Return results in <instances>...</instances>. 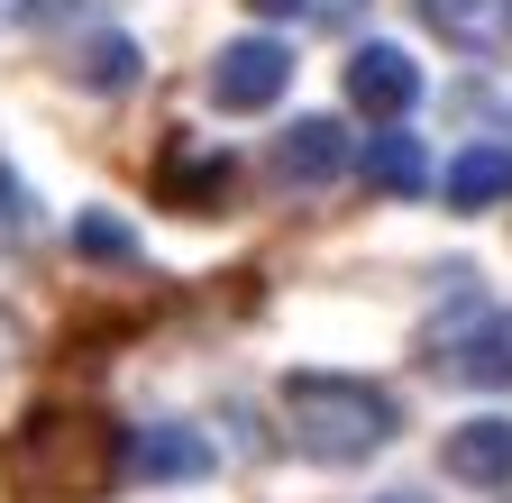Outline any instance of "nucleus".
<instances>
[{"instance_id": "nucleus-9", "label": "nucleus", "mask_w": 512, "mask_h": 503, "mask_svg": "<svg viewBox=\"0 0 512 503\" xmlns=\"http://www.w3.org/2000/svg\"><path fill=\"white\" fill-rule=\"evenodd\" d=\"M357 174L375 183V193L412 202L421 183H430V156H421V138H412V129H375V138H366V156H357Z\"/></svg>"}, {"instance_id": "nucleus-3", "label": "nucleus", "mask_w": 512, "mask_h": 503, "mask_svg": "<svg viewBox=\"0 0 512 503\" xmlns=\"http://www.w3.org/2000/svg\"><path fill=\"white\" fill-rule=\"evenodd\" d=\"M284 83H293V46H284V37H238V46L211 55V101L238 110V119H247V110H275Z\"/></svg>"}, {"instance_id": "nucleus-14", "label": "nucleus", "mask_w": 512, "mask_h": 503, "mask_svg": "<svg viewBox=\"0 0 512 503\" xmlns=\"http://www.w3.org/2000/svg\"><path fill=\"white\" fill-rule=\"evenodd\" d=\"M19 220H28V193H19V174L0 165V229H19Z\"/></svg>"}, {"instance_id": "nucleus-15", "label": "nucleus", "mask_w": 512, "mask_h": 503, "mask_svg": "<svg viewBox=\"0 0 512 503\" xmlns=\"http://www.w3.org/2000/svg\"><path fill=\"white\" fill-rule=\"evenodd\" d=\"M247 10H256V19H293L302 0H247Z\"/></svg>"}, {"instance_id": "nucleus-12", "label": "nucleus", "mask_w": 512, "mask_h": 503, "mask_svg": "<svg viewBox=\"0 0 512 503\" xmlns=\"http://www.w3.org/2000/svg\"><path fill=\"white\" fill-rule=\"evenodd\" d=\"M458 375H476V385H512V321H476V339L448 357Z\"/></svg>"}, {"instance_id": "nucleus-10", "label": "nucleus", "mask_w": 512, "mask_h": 503, "mask_svg": "<svg viewBox=\"0 0 512 503\" xmlns=\"http://www.w3.org/2000/svg\"><path fill=\"white\" fill-rule=\"evenodd\" d=\"M421 19L448 46H503L512 37V0H421Z\"/></svg>"}, {"instance_id": "nucleus-6", "label": "nucleus", "mask_w": 512, "mask_h": 503, "mask_svg": "<svg viewBox=\"0 0 512 503\" xmlns=\"http://www.w3.org/2000/svg\"><path fill=\"white\" fill-rule=\"evenodd\" d=\"M439 467L458 476V485H512V421L503 412H476L439 439Z\"/></svg>"}, {"instance_id": "nucleus-4", "label": "nucleus", "mask_w": 512, "mask_h": 503, "mask_svg": "<svg viewBox=\"0 0 512 503\" xmlns=\"http://www.w3.org/2000/svg\"><path fill=\"white\" fill-rule=\"evenodd\" d=\"M119 467L147 476V485H192V476H211V439L192 421H147V430L119 439Z\"/></svg>"}, {"instance_id": "nucleus-8", "label": "nucleus", "mask_w": 512, "mask_h": 503, "mask_svg": "<svg viewBox=\"0 0 512 503\" xmlns=\"http://www.w3.org/2000/svg\"><path fill=\"white\" fill-rule=\"evenodd\" d=\"M439 202L448 211H494V202H512V147H467L458 165L439 174Z\"/></svg>"}, {"instance_id": "nucleus-1", "label": "nucleus", "mask_w": 512, "mask_h": 503, "mask_svg": "<svg viewBox=\"0 0 512 503\" xmlns=\"http://www.w3.org/2000/svg\"><path fill=\"white\" fill-rule=\"evenodd\" d=\"M394 394L366 375H284V439L320 467H357L394 439Z\"/></svg>"}, {"instance_id": "nucleus-13", "label": "nucleus", "mask_w": 512, "mask_h": 503, "mask_svg": "<svg viewBox=\"0 0 512 503\" xmlns=\"http://www.w3.org/2000/svg\"><path fill=\"white\" fill-rule=\"evenodd\" d=\"M74 247H83L92 266H128V257H138V238H128L110 211H83V220H74Z\"/></svg>"}, {"instance_id": "nucleus-5", "label": "nucleus", "mask_w": 512, "mask_h": 503, "mask_svg": "<svg viewBox=\"0 0 512 503\" xmlns=\"http://www.w3.org/2000/svg\"><path fill=\"white\" fill-rule=\"evenodd\" d=\"M348 101H357L366 119H403V110L421 101V65H412L403 46H384V37H375V46L348 55Z\"/></svg>"}, {"instance_id": "nucleus-16", "label": "nucleus", "mask_w": 512, "mask_h": 503, "mask_svg": "<svg viewBox=\"0 0 512 503\" xmlns=\"http://www.w3.org/2000/svg\"><path fill=\"white\" fill-rule=\"evenodd\" d=\"M19 357V321H10V311H0V366H10Z\"/></svg>"}, {"instance_id": "nucleus-7", "label": "nucleus", "mask_w": 512, "mask_h": 503, "mask_svg": "<svg viewBox=\"0 0 512 503\" xmlns=\"http://www.w3.org/2000/svg\"><path fill=\"white\" fill-rule=\"evenodd\" d=\"M348 165H357V147H348L339 119H293L284 147H275V174H284V183H339Z\"/></svg>"}, {"instance_id": "nucleus-11", "label": "nucleus", "mask_w": 512, "mask_h": 503, "mask_svg": "<svg viewBox=\"0 0 512 503\" xmlns=\"http://www.w3.org/2000/svg\"><path fill=\"white\" fill-rule=\"evenodd\" d=\"M74 83H83V92H128V83H138V37L101 28V37L74 55Z\"/></svg>"}, {"instance_id": "nucleus-2", "label": "nucleus", "mask_w": 512, "mask_h": 503, "mask_svg": "<svg viewBox=\"0 0 512 503\" xmlns=\"http://www.w3.org/2000/svg\"><path fill=\"white\" fill-rule=\"evenodd\" d=\"M10 476L28 494H55V503H92L119 485V430L83 421V412H37L10 449Z\"/></svg>"}]
</instances>
